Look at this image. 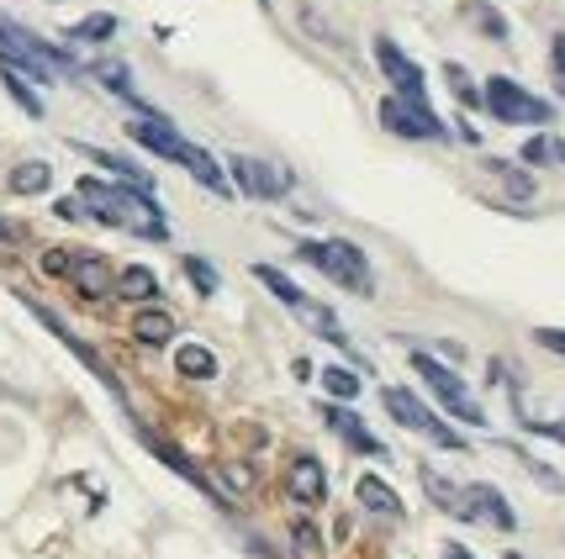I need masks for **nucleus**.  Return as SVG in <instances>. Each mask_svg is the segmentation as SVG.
<instances>
[{"label": "nucleus", "mask_w": 565, "mask_h": 559, "mask_svg": "<svg viewBox=\"0 0 565 559\" xmlns=\"http://www.w3.org/2000/svg\"><path fill=\"white\" fill-rule=\"evenodd\" d=\"M74 206L90 212L106 227H122V233H138L148 244H164L170 238V222L159 212L153 191H138V185H122V180H79L74 185Z\"/></svg>", "instance_id": "nucleus-1"}, {"label": "nucleus", "mask_w": 565, "mask_h": 559, "mask_svg": "<svg viewBox=\"0 0 565 559\" xmlns=\"http://www.w3.org/2000/svg\"><path fill=\"white\" fill-rule=\"evenodd\" d=\"M127 138L143 148V153H153V159H170V164H180V170H191V180H196L201 191L222 195V201L233 195L227 170H222L206 148H196L191 138H180V132L170 127V117H132V122H127Z\"/></svg>", "instance_id": "nucleus-2"}, {"label": "nucleus", "mask_w": 565, "mask_h": 559, "mask_svg": "<svg viewBox=\"0 0 565 559\" xmlns=\"http://www.w3.org/2000/svg\"><path fill=\"white\" fill-rule=\"evenodd\" d=\"M296 259L312 265L318 275H328L333 286H344L349 295L375 291V275H370L365 248H354L349 238H307V244H296Z\"/></svg>", "instance_id": "nucleus-3"}, {"label": "nucleus", "mask_w": 565, "mask_h": 559, "mask_svg": "<svg viewBox=\"0 0 565 559\" xmlns=\"http://www.w3.org/2000/svg\"><path fill=\"white\" fill-rule=\"evenodd\" d=\"M423 486H428V496H434L449 517H460V523H492V528H502V534H513L518 528L513 507H508V496H502L497 486H449V481H439V475H423Z\"/></svg>", "instance_id": "nucleus-4"}, {"label": "nucleus", "mask_w": 565, "mask_h": 559, "mask_svg": "<svg viewBox=\"0 0 565 559\" xmlns=\"http://www.w3.org/2000/svg\"><path fill=\"white\" fill-rule=\"evenodd\" d=\"M254 280H259V286H265V291H270L275 301H280V307H286V312L296 316V322H307L312 333H322V338H333V343H339V348L349 354V338L339 333V322H333V312L322 307L318 295H307V291H301V286H296L291 275H280L275 265H254Z\"/></svg>", "instance_id": "nucleus-5"}, {"label": "nucleus", "mask_w": 565, "mask_h": 559, "mask_svg": "<svg viewBox=\"0 0 565 559\" xmlns=\"http://www.w3.org/2000/svg\"><path fill=\"white\" fill-rule=\"evenodd\" d=\"M481 106L492 111L497 122L508 127H544L555 122V106L550 100H540L534 90H523L518 79H508V74H492L487 85H481Z\"/></svg>", "instance_id": "nucleus-6"}, {"label": "nucleus", "mask_w": 565, "mask_h": 559, "mask_svg": "<svg viewBox=\"0 0 565 559\" xmlns=\"http://www.w3.org/2000/svg\"><path fill=\"white\" fill-rule=\"evenodd\" d=\"M413 359V369H418L423 380H428V390L439 396V407L449 417H460V422H470V428H487V412H481V401L466 390V380L455 375V369L444 365V359H434V354H423V348H413L407 354Z\"/></svg>", "instance_id": "nucleus-7"}, {"label": "nucleus", "mask_w": 565, "mask_h": 559, "mask_svg": "<svg viewBox=\"0 0 565 559\" xmlns=\"http://www.w3.org/2000/svg\"><path fill=\"white\" fill-rule=\"evenodd\" d=\"M381 401H386V412H392V422H402L407 433H423V438H434L439 449H466V438L455 433L449 422H444L428 401H423L418 390H407V386H386L381 390Z\"/></svg>", "instance_id": "nucleus-8"}, {"label": "nucleus", "mask_w": 565, "mask_h": 559, "mask_svg": "<svg viewBox=\"0 0 565 559\" xmlns=\"http://www.w3.org/2000/svg\"><path fill=\"white\" fill-rule=\"evenodd\" d=\"M381 127H386L392 138H407V143H449V127H444V117L428 100L386 96L381 100Z\"/></svg>", "instance_id": "nucleus-9"}, {"label": "nucleus", "mask_w": 565, "mask_h": 559, "mask_svg": "<svg viewBox=\"0 0 565 559\" xmlns=\"http://www.w3.org/2000/svg\"><path fill=\"white\" fill-rule=\"evenodd\" d=\"M227 180H233L238 195H254V201H286L296 185L286 164L254 159V153H233V159H227Z\"/></svg>", "instance_id": "nucleus-10"}, {"label": "nucleus", "mask_w": 565, "mask_h": 559, "mask_svg": "<svg viewBox=\"0 0 565 559\" xmlns=\"http://www.w3.org/2000/svg\"><path fill=\"white\" fill-rule=\"evenodd\" d=\"M375 64H381V74H386V79H392V96L428 100V74H423L407 53L396 49L392 37H375Z\"/></svg>", "instance_id": "nucleus-11"}, {"label": "nucleus", "mask_w": 565, "mask_h": 559, "mask_svg": "<svg viewBox=\"0 0 565 559\" xmlns=\"http://www.w3.org/2000/svg\"><path fill=\"white\" fill-rule=\"evenodd\" d=\"M138 433H143V443H148V449H153L159 460L170 464L174 475H185V481H191V486H196L201 496H212V502H227V496H222V486H217V481H206V475H201V464L191 460L185 449H174L170 438H159V433H153V428H138Z\"/></svg>", "instance_id": "nucleus-12"}, {"label": "nucleus", "mask_w": 565, "mask_h": 559, "mask_svg": "<svg viewBox=\"0 0 565 559\" xmlns=\"http://www.w3.org/2000/svg\"><path fill=\"white\" fill-rule=\"evenodd\" d=\"M286 496H291L296 507H318L322 496H328V475H322V464L312 454H301V460L286 470Z\"/></svg>", "instance_id": "nucleus-13"}, {"label": "nucleus", "mask_w": 565, "mask_h": 559, "mask_svg": "<svg viewBox=\"0 0 565 559\" xmlns=\"http://www.w3.org/2000/svg\"><path fill=\"white\" fill-rule=\"evenodd\" d=\"M322 422L333 428V433L344 438L349 449H360V454H386V443L370 433L365 428V417H354V412H344V407H322Z\"/></svg>", "instance_id": "nucleus-14"}, {"label": "nucleus", "mask_w": 565, "mask_h": 559, "mask_svg": "<svg viewBox=\"0 0 565 559\" xmlns=\"http://www.w3.org/2000/svg\"><path fill=\"white\" fill-rule=\"evenodd\" d=\"M70 280H74V291L85 295V301H106L117 275H111V259H100V254H96V259H74Z\"/></svg>", "instance_id": "nucleus-15"}, {"label": "nucleus", "mask_w": 565, "mask_h": 559, "mask_svg": "<svg viewBox=\"0 0 565 559\" xmlns=\"http://www.w3.org/2000/svg\"><path fill=\"white\" fill-rule=\"evenodd\" d=\"M96 170H111L122 185H138V191H153V174L143 170V164H132V159H122V153H111V148H90V143H74Z\"/></svg>", "instance_id": "nucleus-16"}, {"label": "nucleus", "mask_w": 565, "mask_h": 559, "mask_svg": "<svg viewBox=\"0 0 565 559\" xmlns=\"http://www.w3.org/2000/svg\"><path fill=\"white\" fill-rule=\"evenodd\" d=\"M132 333H138V343H143V348H170V343H174V316L164 312V307H143V312H138V322H132Z\"/></svg>", "instance_id": "nucleus-17"}, {"label": "nucleus", "mask_w": 565, "mask_h": 559, "mask_svg": "<svg viewBox=\"0 0 565 559\" xmlns=\"http://www.w3.org/2000/svg\"><path fill=\"white\" fill-rule=\"evenodd\" d=\"M354 496H360V507L381 512V517H402V496H396L381 475H360V481H354Z\"/></svg>", "instance_id": "nucleus-18"}, {"label": "nucleus", "mask_w": 565, "mask_h": 559, "mask_svg": "<svg viewBox=\"0 0 565 559\" xmlns=\"http://www.w3.org/2000/svg\"><path fill=\"white\" fill-rule=\"evenodd\" d=\"M111 295H122V301H153L159 295V280H153V269H143V265H127L117 280H111Z\"/></svg>", "instance_id": "nucleus-19"}, {"label": "nucleus", "mask_w": 565, "mask_h": 559, "mask_svg": "<svg viewBox=\"0 0 565 559\" xmlns=\"http://www.w3.org/2000/svg\"><path fill=\"white\" fill-rule=\"evenodd\" d=\"M174 365H180L185 380H212V375H217V354H212L206 343H180V348H174Z\"/></svg>", "instance_id": "nucleus-20"}, {"label": "nucleus", "mask_w": 565, "mask_h": 559, "mask_svg": "<svg viewBox=\"0 0 565 559\" xmlns=\"http://www.w3.org/2000/svg\"><path fill=\"white\" fill-rule=\"evenodd\" d=\"M49 185H53V164H43V159H26V164L11 170V195H43Z\"/></svg>", "instance_id": "nucleus-21"}, {"label": "nucleus", "mask_w": 565, "mask_h": 559, "mask_svg": "<svg viewBox=\"0 0 565 559\" xmlns=\"http://www.w3.org/2000/svg\"><path fill=\"white\" fill-rule=\"evenodd\" d=\"M180 269H185V280L196 286V295H217V269L206 265L201 254H185V259H180Z\"/></svg>", "instance_id": "nucleus-22"}, {"label": "nucleus", "mask_w": 565, "mask_h": 559, "mask_svg": "<svg viewBox=\"0 0 565 559\" xmlns=\"http://www.w3.org/2000/svg\"><path fill=\"white\" fill-rule=\"evenodd\" d=\"M111 32H117V17H106V11H100V17H85V22L70 26L74 43H106Z\"/></svg>", "instance_id": "nucleus-23"}, {"label": "nucleus", "mask_w": 565, "mask_h": 559, "mask_svg": "<svg viewBox=\"0 0 565 559\" xmlns=\"http://www.w3.org/2000/svg\"><path fill=\"white\" fill-rule=\"evenodd\" d=\"M322 386L333 390L339 401H354V396H360V375L344 369V365H333V369H322Z\"/></svg>", "instance_id": "nucleus-24"}, {"label": "nucleus", "mask_w": 565, "mask_h": 559, "mask_svg": "<svg viewBox=\"0 0 565 559\" xmlns=\"http://www.w3.org/2000/svg\"><path fill=\"white\" fill-rule=\"evenodd\" d=\"M492 174L518 195V201H529V195H534V180H529V170H518V164H502V159H492Z\"/></svg>", "instance_id": "nucleus-25"}, {"label": "nucleus", "mask_w": 565, "mask_h": 559, "mask_svg": "<svg viewBox=\"0 0 565 559\" xmlns=\"http://www.w3.org/2000/svg\"><path fill=\"white\" fill-rule=\"evenodd\" d=\"M523 164H565V143L561 138H534L523 148Z\"/></svg>", "instance_id": "nucleus-26"}, {"label": "nucleus", "mask_w": 565, "mask_h": 559, "mask_svg": "<svg viewBox=\"0 0 565 559\" xmlns=\"http://www.w3.org/2000/svg\"><path fill=\"white\" fill-rule=\"evenodd\" d=\"M444 79H449V90H455V96L466 100V106H481V90L470 85V74L460 69V64H444Z\"/></svg>", "instance_id": "nucleus-27"}, {"label": "nucleus", "mask_w": 565, "mask_h": 559, "mask_svg": "<svg viewBox=\"0 0 565 559\" xmlns=\"http://www.w3.org/2000/svg\"><path fill=\"white\" fill-rule=\"evenodd\" d=\"M550 74H555V90L565 96V32L550 43Z\"/></svg>", "instance_id": "nucleus-28"}, {"label": "nucleus", "mask_w": 565, "mask_h": 559, "mask_svg": "<svg viewBox=\"0 0 565 559\" xmlns=\"http://www.w3.org/2000/svg\"><path fill=\"white\" fill-rule=\"evenodd\" d=\"M534 343L550 348V354H561L565 359V327H534Z\"/></svg>", "instance_id": "nucleus-29"}, {"label": "nucleus", "mask_w": 565, "mask_h": 559, "mask_svg": "<svg viewBox=\"0 0 565 559\" xmlns=\"http://www.w3.org/2000/svg\"><path fill=\"white\" fill-rule=\"evenodd\" d=\"M70 265H74L70 248H49V254H43V275H70Z\"/></svg>", "instance_id": "nucleus-30"}, {"label": "nucleus", "mask_w": 565, "mask_h": 559, "mask_svg": "<svg viewBox=\"0 0 565 559\" xmlns=\"http://www.w3.org/2000/svg\"><path fill=\"white\" fill-rule=\"evenodd\" d=\"M529 428H534L540 438H555V443H565V417H561V422H529Z\"/></svg>", "instance_id": "nucleus-31"}, {"label": "nucleus", "mask_w": 565, "mask_h": 559, "mask_svg": "<svg viewBox=\"0 0 565 559\" xmlns=\"http://www.w3.org/2000/svg\"><path fill=\"white\" fill-rule=\"evenodd\" d=\"M22 244V233H17V227H6V222H0V254H11V248Z\"/></svg>", "instance_id": "nucleus-32"}, {"label": "nucleus", "mask_w": 565, "mask_h": 559, "mask_svg": "<svg viewBox=\"0 0 565 559\" xmlns=\"http://www.w3.org/2000/svg\"><path fill=\"white\" fill-rule=\"evenodd\" d=\"M444 559H476L466 544H444Z\"/></svg>", "instance_id": "nucleus-33"}, {"label": "nucleus", "mask_w": 565, "mask_h": 559, "mask_svg": "<svg viewBox=\"0 0 565 559\" xmlns=\"http://www.w3.org/2000/svg\"><path fill=\"white\" fill-rule=\"evenodd\" d=\"M508 559H523V555H508Z\"/></svg>", "instance_id": "nucleus-34"}, {"label": "nucleus", "mask_w": 565, "mask_h": 559, "mask_svg": "<svg viewBox=\"0 0 565 559\" xmlns=\"http://www.w3.org/2000/svg\"><path fill=\"white\" fill-rule=\"evenodd\" d=\"M53 6H58V0H53Z\"/></svg>", "instance_id": "nucleus-35"}, {"label": "nucleus", "mask_w": 565, "mask_h": 559, "mask_svg": "<svg viewBox=\"0 0 565 559\" xmlns=\"http://www.w3.org/2000/svg\"><path fill=\"white\" fill-rule=\"evenodd\" d=\"M265 6H270V0H265Z\"/></svg>", "instance_id": "nucleus-36"}]
</instances>
